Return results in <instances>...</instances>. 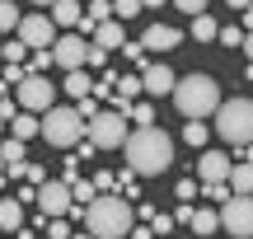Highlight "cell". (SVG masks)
I'll use <instances>...</instances> for the list:
<instances>
[{
    "mask_svg": "<svg viewBox=\"0 0 253 239\" xmlns=\"http://www.w3.org/2000/svg\"><path fill=\"white\" fill-rule=\"evenodd\" d=\"M84 131H89V146L94 150H113V146L126 141V118L113 113V108H99L89 122H84Z\"/></svg>",
    "mask_w": 253,
    "mask_h": 239,
    "instance_id": "cell-6",
    "label": "cell"
},
{
    "mask_svg": "<svg viewBox=\"0 0 253 239\" xmlns=\"http://www.w3.org/2000/svg\"><path fill=\"white\" fill-rule=\"evenodd\" d=\"M47 239H71V225H66V216H52V225H47Z\"/></svg>",
    "mask_w": 253,
    "mask_h": 239,
    "instance_id": "cell-34",
    "label": "cell"
},
{
    "mask_svg": "<svg viewBox=\"0 0 253 239\" xmlns=\"http://www.w3.org/2000/svg\"><path fill=\"white\" fill-rule=\"evenodd\" d=\"M126 38H122V24L118 19H108V24H99L94 28V47H103V52H108V47H122Z\"/></svg>",
    "mask_w": 253,
    "mask_h": 239,
    "instance_id": "cell-20",
    "label": "cell"
},
{
    "mask_svg": "<svg viewBox=\"0 0 253 239\" xmlns=\"http://www.w3.org/2000/svg\"><path fill=\"white\" fill-rule=\"evenodd\" d=\"M164 5V0H141V9H160Z\"/></svg>",
    "mask_w": 253,
    "mask_h": 239,
    "instance_id": "cell-43",
    "label": "cell"
},
{
    "mask_svg": "<svg viewBox=\"0 0 253 239\" xmlns=\"http://www.w3.org/2000/svg\"><path fill=\"white\" fill-rule=\"evenodd\" d=\"M230 9H249V0H230Z\"/></svg>",
    "mask_w": 253,
    "mask_h": 239,
    "instance_id": "cell-44",
    "label": "cell"
},
{
    "mask_svg": "<svg viewBox=\"0 0 253 239\" xmlns=\"http://www.w3.org/2000/svg\"><path fill=\"white\" fill-rule=\"evenodd\" d=\"M216 131L230 141V146L249 150V136H253V103L249 99H220L216 103Z\"/></svg>",
    "mask_w": 253,
    "mask_h": 239,
    "instance_id": "cell-4",
    "label": "cell"
},
{
    "mask_svg": "<svg viewBox=\"0 0 253 239\" xmlns=\"http://www.w3.org/2000/svg\"><path fill=\"white\" fill-rule=\"evenodd\" d=\"M33 5H52V0H33Z\"/></svg>",
    "mask_w": 253,
    "mask_h": 239,
    "instance_id": "cell-46",
    "label": "cell"
},
{
    "mask_svg": "<svg viewBox=\"0 0 253 239\" xmlns=\"http://www.w3.org/2000/svg\"><path fill=\"white\" fill-rule=\"evenodd\" d=\"M122 52L131 56V61H141V66H145V52H141V42H122Z\"/></svg>",
    "mask_w": 253,
    "mask_h": 239,
    "instance_id": "cell-41",
    "label": "cell"
},
{
    "mask_svg": "<svg viewBox=\"0 0 253 239\" xmlns=\"http://www.w3.org/2000/svg\"><path fill=\"white\" fill-rule=\"evenodd\" d=\"M126 122H141V127H150V122H155V108H150V103H131V108H126Z\"/></svg>",
    "mask_w": 253,
    "mask_h": 239,
    "instance_id": "cell-27",
    "label": "cell"
},
{
    "mask_svg": "<svg viewBox=\"0 0 253 239\" xmlns=\"http://www.w3.org/2000/svg\"><path fill=\"white\" fill-rule=\"evenodd\" d=\"M225 183H230V193H235V197H249V188H253V169H249V159H239V164H230Z\"/></svg>",
    "mask_w": 253,
    "mask_h": 239,
    "instance_id": "cell-17",
    "label": "cell"
},
{
    "mask_svg": "<svg viewBox=\"0 0 253 239\" xmlns=\"http://www.w3.org/2000/svg\"><path fill=\"white\" fill-rule=\"evenodd\" d=\"M207 197H216V202H225V197H235V193H230V183H207Z\"/></svg>",
    "mask_w": 253,
    "mask_h": 239,
    "instance_id": "cell-39",
    "label": "cell"
},
{
    "mask_svg": "<svg viewBox=\"0 0 253 239\" xmlns=\"http://www.w3.org/2000/svg\"><path fill=\"white\" fill-rule=\"evenodd\" d=\"M0 56H5V61H28V47L14 38V42H0Z\"/></svg>",
    "mask_w": 253,
    "mask_h": 239,
    "instance_id": "cell-29",
    "label": "cell"
},
{
    "mask_svg": "<svg viewBox=\"0 0 253 239\" xmlns=\"http://www.w3.org/2000/svg\"><path fill=\"white\" fill-rule=\"evenodd\" d=\"M24 164H28V155H24V141H14V136H9L5 146H0V174H9V178H24Z\"/></svg>",
    "mask_w": 253,
    "mask_h": 239,
    "instance_id": "cell-15",
    "label": "cell"
},
{
    "mask_svg": "<svg viewBox=\"0 0 253 239\" xmlns=\"http://www.w3.org/2000/svg\"><path fill=\"white\" fill-rule=\"evenodd\" d=\"M173 197H183V202H192V197H197V183H192V178H183V183L173 188Z\"/></svg>",
    "mask_w": 253,
    "mask_h": 239,
    "instance_id": "cell-38",
    "label": "cell"
},
{
    "mask_svg": "<svg viewBox=\"0 0 253 239\" xmlns=\"http://www.w3.org/2000/svg\"><path fill=\"white\" fill-rule=\"evenodd\" d=\"M173 103H178V113L188 122H202V118H211L216 113V103H220V84L211 80L207 71H192V75H183V80H173Z\"/></svg>",
    "mask_w": 253,
    "mask_h": 239,
    "instance_id": "cell-2",
    "label": "cell"
},
{
    "mask_svg": "<svg viewBox=\"0 0 253 239\" xmlns=\"http://www.w3.org/2000/svg\"><path fill=\"white\" fill-rule=\"evenodd\" d=\"M216 221H220V230H225V235L249 239L253 235V202H249V197H225V206L216 211Z\"/></svg>",
    "mask_w": 253,
    "mask_h": 239,
    "instance_id": "cell-8",
    "label": "cell"
},
{
    "mask_svg": "<svg viewBox=\"0 0 253 239\" xmlns=\"http://www.w3.org/2000/svg\"><path fill=\"white\" fill-rule=\"evenodd\" d=\"M24 61H5V71H0V84H19V80H24Z\"/></svg>",
    "mask_w": 253,
    "mask_h": 239,
    "instance_id": "cell-30",
    "label": "cell"
},
{
    "mask_svg": "<svg viewBox=\"0 0 253 239\" xmlns=\"http://www.w3.org/2000/svg\"><path fill=\"white\" fill-rule=\"evenodd\" d=\"M19 9H14V0H0V33H9V28H19Z\"/></svg>",
    "mask_w": 253,
    "mask_h": 239,
    "instance_id": "cell-25",
    "label": "cell"
},
{
    "mask_svg": "<svg viewBox=\"0 0 253 239\" xmlns=\"http://www.w3.org/2000/svg\"><path fill=\"white\" fill-rule=\"evenodd\" d=\"M80 14H84L80 0H52V5H47V19H52V28H75V24H80Z\"/></svg>",
    "mask_w": 253,
    "mask_h": 239,
    "instance_id": "cell-16",
    "label": "cell"
},
{
    "mask_svg": "<svg viewBox=\"0 0 253 239\" xmlns=\"http://www.w3.org/2000/svg\"><path fill=\"white\" fill-rule=\"evenodd\" d=\"M126 235H131V239H155V235H150V225H131Z\"/></svg>",
    "mask_w": 253,
    "mask_h": 239,
    "instance_id": "cell-42",
    "label": "cell"
},
{
    "mask_svg": "<svg viewBox=\"0 0 253 239\" xmlns=\"http://www.w3.org/2000/svg\"><path fill=\"white\" fill-rule=\"evenodd\" d=\"M9 136H14V141H28V136H38V113H24V108H19L14 118H9Z\"/></svg>",
    "mask_w": 253,
    "mask_h": 239,
    "instance_id": "cell-19",
    "label": "cell"
},
{
    "mask_svg": "<svg viewBox=\"0 0 253 239\" xmlns=\"http://www.w3.org/2000/svg\"><path fill=\"white\" fill-rule=\"evenodd\" d=\"M99 108H103V103H99V99H89V94H84V99L75 103V113H80V122H89V118H94Z\"/></svg>",
    "mask_w": 253,
    "mask_h": 239,
    "instance_id": "cell-33",
    "label": "cell"
},
{
    "mask_svg": "<svg viewBox=\"0 0 253 239\" xmlns=\"http://www.w3.org/2000/svg\"><path fill=\"white\" fill-rule=\"evenodd\" d=\"M178 9H188V14H207V0H173Z\"/></svg>",
    "mask_w": 253,
    "mask_h": 239,
    "instance_id": "cell-40",
    "label": "cell"
},
{
    "mask_svg": "<svg viewBox=\"0 0 253 239\" xmlns=\"http://www.w3.org/2000/svg\"><path fill=\"white\" fill-rule=\"evenodd\" d=\"M113 84H118V75L108 71V75H103V80H99V84H94V89H89V99H99V103H108V99H113Z\"/></svg>",
    "mask_w": 253,
    "mask_h": 239,
    "instance_id": "cell-28",
    "label": "cell"
},
{
    "mask_svg": "<svg viewBox=\"0 0 253 239\" xmlns=\"http://www.w3.org/2000/svg\"><path fill=\"white\" fill-rule=\"evenodd\" d=\"M71 239H99V235H84V230H80V235H75V230H71Z\"/></svg>",
    "mask_w": 253,
    "mask_h": 239,
    "instance_id": "cell-45",
    "label": "cell"
},
{
    "mask_svg": "<svg viewBox=\"0 0 253 239\" xmlns=\"http://www.w3.org/2000/svg\"><path fill=\"white\" fill-rule=\"evenodd\" d=\"M230 164H235L230 155H220V150H207V155H197V178H202V183H225Z\"/></svg>",
    "mask_w": 253,
    "mask_h": 239,
    "instance_id": "cell-14",
    "label": "cell"
},
{
    "mask_svg": "<svg viewBox=\"0 0 253 239\" xmlns=\"http://www.w3.org/2000/svg\"><path fill=\"white\" fill-rule=\"evenodd\" d=\"M84 42H89V38H80V33L56 38V42H52V66H61V71H80V66H84Z\"/></svg>",
    "mask_w": 253,
    "mask_h": 239,
    "instance_id": "cell-11",
    "label": "cell"
},
{
    "mask_svg": "<svg viewBox=\"0 0 253 239\" xmlns=\"http://www.w3.org/2000/svg\"><path fill=\"white\" fill-rule=\"evenodd\" d=\"M216 38L225 47H249V33H244V28H235V24H230V28H216Z\"/></svg>",
    "mask_w": 253,
    "mask_h": 239,
    "instance_id": "cell-26",
    "label": "cell"
},
{
    "mask_svg": "<svg viewBox=\"0 0 253 239\" xmlns=\"http://www.w3.org/2000/svg\"><path fill=\"white\" fill-rule=\"evenodd\" d=\"M0 131H5V118H0Z\"/></svg>",
    "mask_w": 253,
    "mask_h": 239,
    "instance_id": "cell-47",
    "label": "cell"
},
{
    "mask_svg": "<svg viewBox=\"0 0 253 239\" xmlns=\"http://www.w3.org/2000/svg\"><path fill=\"white\" fill-rule=\"evenodd\" d=\"M19 225H24V202H19V197H5V202H0V230L14 235Z\"/></svg>",
    "mask_w": 253,
    "mask_h": 239,
    "instance_id": "cell-18",
    "label": "cell"
},
{
    "mask_svg": "<svg viewBox=\"0 0 253 239\" xmlns=\"http://www.w3.org/2000/svg\"><path fill=\"white\" fill-rule=\"evenodd\" d=\"M0 89H5V84H0Z\"/></svg>",
    "mask_w": 253,
    "mask_h": 239,
    "instance_id": "cell-48",
    "label": "cell"
},
{
    "mask_svg": "<svg viewBox=\"0 0 253 239\" xmlns=\"http://www.w3.org/2000/svg\"><path fill=\"white\" fill-rule=\"evenodd\" d=\"M103 61H108V52H103V47H94V42H84V66H94V71H99Z\"/></svg>",
    "mask_w": 253,
    "mask_h": 239,
    "instance_id": "cell-32",
    "label": "cell"
},
{
    "mask_svg": "<svg viewBox=\"0 0 253 239\" xmlns=\"http://www.w3.org/2000/svg\"><path fill=\"white\" fill-rule=\"evenodd\" d=\"M173 230V216H150V235H169Z\"/></svg>",
    "mask_w": 253,
    "mask_h": 239,
    "instance_id": "cell-37",
    "label": "cell"
},
{
    "mask_svg": "<svg viewBox=\"0 0 253 239\" xmlns=\"http://www.w3.org/2000/svg\"><path fill=\"white\" fill-rule=\"evenodd\" d=\"M216 19L211 14H192V38H197V42H216Z\"/></svg>",
    "mask_w": 253,
    "mask_h": 239,
    "instance_id": "cell-22",
    "label": "cell"
},
{
    "mask_svg": "<svg viewBox=\"0 0 253 239\" xmlns=\"http://www.w3.org/2000/svg\"><path fill=\"white\" fill-rule=\"evenodd\" d=\"M113 14L118 19H136L141 14V0H113Z\"/></svg>",
    "mask_w": 253,
    "mask_h": 239,
    "instance_id": "cell-31",
    "label": "cell"
},
{
    "mask_svg": "<svg viewBox=\"0 0 253 239\" xmlns=\"http://www.w3.org/2000/svg\"><path fill=\"white\" fill-rule=\"evenodd\" d=\"M38 131L47 136V146H80L84 141V122L75 108H61V103H52V108L38 118Z\"/></svg>",
    "mask_w": 253,
    "mask_h": 239,
    "instance_id": "cell-5",
    "label": "cell"
},
{
    "mask_svg": "<svg viewBox=\"0 0 253 239\" xmlns=\"http://www.w3.org/2000/svg\"><path fill=\"white\" fill-rule=\"evenodd\" d=\"M19 108L24 113H47L56 103V84L47 80V75H24V80H19Z\"/></svg>",
    "mask_w": 253,
    "mask_h": 239,
    "instance_id": "cell-7",
    "label": "cell"
},
{
    "mask_svg": "<svg viewBox=\"0 0 253 239\" xmlns=\"http://www.w3.org/2000/svg\"><path fill=\"white\" fill-rule=\"evenodd\" d=\"M207 136H211L207 122H188V127H183V141H188V146H207Z\"/></svg>",
    "mask_w": 253,
    "mask_h": 239,
    "instance_id": "cell-24",
    "label": "cell"
},
{
    "mask_svg": "<svg viewBox=\"0 0 253 239\" xmlns=\"http://www.w3.org/2000/svg\"><path fill=\"white\" fill-rule=\"evenodd\" d=\"M42 178H47V174H42V164H33V159H28V164H24V183H33V188H38Z\"/></svg>",
    "mask_w": 253,
    "mask_h": 239,
    "instance_id": "cell-36",
    "label": "cell"
},
{
    "mask_svg": "<svg viewBox=\"0 0 253 239\" xmlns=\"http://www.w3.org/2000/svg\"><path fill=\"white\" fill-rule=\"evenodd\" d=\"M89 89H94V80L84 75V66L80 71H66V94H71V99H84Z\"/></svg>",
    "mask_w": 253,
    "mask_h": 239,
    "instance_id": "cell-21",
    "label": "cell"
},
{
    "mask_svg": "<svg viewBox=\"0 0 253 239\" xmlns=\"http://www.w3.org/2000/svg\"><path fill=\"white\" fill-rule=\"evenodd\" d=\"M14 33H19V42H24L28 52H42V47L56 42V28H52V19H47V14H24Z\"/></svg>",
    "mask_w": 253,
    "mask_h": 239,
    "instance_id": "cell-9",
    "label": "cell"
},
{
    "mask_svg": "<svg viewBox=\"0 0 253 239\" xmlns=\"http://www.w3.org/2000/svg\"><path fill=\"white\" fill-rule=\"evenodd\" d=\"M33 202L42 206V216H66L71 211V183H66V178H42Z\"/></svg>",
    "mask_w": 253,
    "mask_h": 239,
    "instance_id": "cell-10",
    "label": "cell"
},
{
    "mask_svg": "<svg viewBox=\"0 0 253 239\" xmlns=\"http://www.w3.org/2000/svg\"><path fill=\"white\" fill-rule=\"evenodd\" d=\"M113 188H122V193H131V197H136V174H131V169L113 174Z\"/></svg>",
    "mask_w": 253,
    "mask_h": 239,
    "instance_id": "cell-35",
    "label": "cell"
},
{
    "mask_svg": "<svg viewBox=\"0 0 253 239\" xmlns=\"http://www.w3.org/2000/svg\"><path fill=\"white\" fill-rule=\"evenodd\" d=\"M122 150H126V169H131L136 178H155V174H164V169L173 164V136L160 131V127L126 131Z\"/></svg>",
    "mask_w": 253,
    "mask_h": 239,
    "instance_id": "cell-1",
    "label": "cell"
},
{
    "mask_svg": "<svg viewBox=\"0 0 253 239\" xmlns=\"http://www.w3.org/2000/svg\"><path fill=\"white\" fill-rule=\"evenodd\" d=\"M173 80H178V75H173L164 61H145V66H141V89H145V94H169Z\"/></svg>",
    "mask_w": 253,
    "mask_h": 239,
    "instance_id": "cell-13",
    "label": "cell"
},
{
    "mask_svg": "<svg viewBox=\"0 0 253 239\" xmlns=\"http://www.w3.org/2000/svg\"><path fill=\"white\" fill-rule=\"evenodd\" d=\"M188 225H192V230H197V235H216V230H220L216 211H192V216H188Z\"/></svg>",
    "mask_w": 253,
    "mask_h": 239,
    "instance_id": "cell-23",
    "label": "cell"
},
{
    "mask_svg": "<svg viewBox=\"0 0 253 239\" xmlns=\"http://www.w3.org/2000/svg\"><path fill=\"white\" fill-rule=\"evenodd\" d=\"M183 42V33L173 24H150L141 33V52H169V47H178Z\"/></svg>",
    "mask_w": 253,
    "mask_h": 239,
    "instance_id": "cell-12",
    "label": "cell"
},
{
    "mask_svg": "<svg viewBox=\"0 0 253 239\" xmlns=\"http://www.w3.org/2000/svg\"><path fill=\"white\" fill-rule=\"evenodd\" d=\"M84 225H89V235H99V239H122L136 225V211H131L126 197L103 193V197H94V202L84 206Z\"/></svg>",
    "mask_w": 253,
    "mask_h": 239,
    "instance_id": "cell-3",
    "label": "cell"
}]
</instances>
